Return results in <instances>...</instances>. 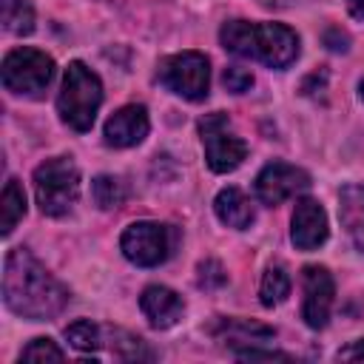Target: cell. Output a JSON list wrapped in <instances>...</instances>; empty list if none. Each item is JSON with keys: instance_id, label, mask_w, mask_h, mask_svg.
Here are the masks:
<instances>
[{"instance_id": "obj_4", "label": "cell", "mask_w": 364, "mask_h": 364, "mask_svg": "<svg viewBox=\"0 0 364 364\" xmlns=\"http://www.w3.org/2000/svg\"><path fill=\"white\" fill-rule=\"evenodd\" d=\"M34 196L46 216H63L80 196V171L68 156H51L34 171Z\"/></svg>"}, {"instance_id": "obj_11", "label": "cell", "mask_w": 364, "mask_h": 364, "mask_svg": "<svg viewBox=\"0 0 364 364\" xmlns=\"http://www.w3.org/2000/svg\"><path fill=\"white\" fill-rule=\"evenodd\" d=\"M290 225V239L299 250H316L327 239V213L316 199H299Z\"/></svg>"}, {"instance_id": "obj_24", "label": "cell", "mask_w": 364, "mask_h": 364, "mask_svg": "<svg viewBox=\"0 0 364 364\" xmlns=\"http://www.w3.org/2000/svg\"><path fill=\"white\" fill-rule=\"evenodd\" d=\"M225 282H228V273H225V267H222L216 259L199 262V267H196V284H199V287L213 290V287H222Z\"/></svg>"}, {"instance_id": "obj_26", "label": "cell", "mask_w": 364, "mask_h": 364, "mask_svg": "<svg viewBox=\"0 0 364 364\" xmlns=\"http://www.w3.org/2000/svg\"><path fill=\"white\" fill-rule=\"evenodd\" d=\"M324 43H327L333 51H347V43H350V37H347L344 31H338V28H330V31L324 34Z\"/></svg>"}, {"instance_id": "obj_13", "label": "cell", "mask_w": 364, "mask_h": 364, "mask_svg": "<svg viewBox=\"0 0 364 364\" xmlns=\"http://www.w3.org/2000/svg\"><path fill=\"white\" fill-rule=\"evenodd\" d=\"M139 307H142L145 318L151 321V327L165 330V327H173V324L179 321L185 304H182V299H179L171 287L151 284V287L142 290V296H139Z\"/></svg>"}, {"instance_id": "obj_8", "label": "cell", "mask_w": 364, "mask_h": 364, "mask_svg": "<svg viewBox=\"0 0 364 364\" xmlns=\"http://www.w3.org/2000/svg\"><path fill=\"white\" fill-rule=\"evenodd\" d=\"M119 247L128 262H134L139 267H154L171 256L173 230L159 222H134L125 228Z\"/></svg>"}, {"instance_id": "obj_27", "label": "cell", "mask_w": 364, "mask_h": 364, "mask_svg": "<svg viewBox=\"0 0 364 364\" xmlns=\"http://www.w3.org/2000/svg\"><path fill=\"white\" fill-rule=\"evenodd\" d=\"M338 358H344V361H364V338H358L350 347H344L338 353Z\"/></svg>"}, {"instance_id": "obj_6", "label": "cell", "mask_w": 364, "mask_h": 364, "mask_svg": "<svg viewBox=\"0 0 364 364\" xmlns=\"http://www.w3.org/2000/svg\"><path fill=\"white\" fill-rule=\"evenodd\" d=\"M3 85L11 94H26V97H37L40 91H46V85L54 77V60L46 51L37 48H14L3 57Z\"/></svg>"}, {"instance_id": "obj_7", "label": "cell", "mask_w": 364, "mask_h": 364, "mask_svg": "<svg viewBox=\"0 0 364 364\" xmlns=\"http://www.w3.org/2000/svg\"><path fill=\"white\" fill-rule=\"evenodd\" d=\"M199 134H202L208 168L216 171V173H228V171L239 168L242 159L247 156L245 139L230 131V119H228V114H222V111L205 114V117L199 119Z\"/></svg>"}, {"instance_id": "obj_1", "label": "cell", "mask_w": 364, "mask_h": 364, "mask_svg": "<svg viewBox=\"0 0 364 364\" xmlns=\"http://www.w3.org/2000/svg\"><path fill=\"white\" fill-rule=\"evenodd\" d=\"M3 299L17 316L43 321L68 304V290L28 250L14 247L3 264Z\"/></svg>"}, {"instance_id": "obj_19", "label": "cell", "mask_w": 364, "mask_h": 364, "mask_svg": "<svg viewBox=\"0 0 364 364\" xmlns=\"http://www.w3.org/2000/svg\"><path fill=\"white\" fill-rule=\"evenodd\" d=\"M3 28L11 34L34 31V6L31 0H3Z\"/></svg>"}, {"instance_id": "obj_30", "label": "cell", "mask_w": 364, "mask_h": 364, "mask_svg": "<svg viewBox=\"0 0 364 364\" xmlns=\"http://www.w3.org/2000/svg\"><path fill=\"white\" fill-rule=\"evenodd\" d=\"M262 3H267V6H273V3H284V0H262Z\"/></svg>"}, {"instance_id": "obj_2", "label": "cell", "mask_w": 364, "mask_h": 364, "mask_svg": "<svg viewBox=\"0 0 364 364\" xmlns=\"http://www.w3.org/2000/svg\"><path fill=\"white\" fill-rule=\"evenodd\" d=\"M219 40L230 54L259 60L270 68H287L299 57V37L282 23L230 20L222 26Z\"/></svg>"}, {"instance_id": "obj_22", "label": "cell", "mask_w": 364, "mask_h": 364, "mask_svg": "<svg viewBox=\"0 0 364 364\" xmlns=\"http://www.w3.org/2000/svg\"><path fill=\"white\" fill-rule=\"evenodd\" d=\"M108 336H111V330H108ZM117 336H119V341H114V336H111V350H114L119 358H128V361L154 358V353L145 347L142 338H136V336H131V333H125V330H117Z\"/></svg>"}, {"instance_id": "obj_21", "label": "cell", "mask_w": 364, "mask_h": 364, "mask_svg": "<svg viewBox=\"0 0 364 364\" xmlns=\"http://www.w3.org/2000/svg\"><path fill=\"white\" fill-rule=\"evenodd\" d=\"M65 338L77 350H97L102 344V330L97 324H91V321L82 318V321H74V324L65 327Z\"/></svg>"}, {"instance_id": "obj_20", "label": "cell", "mask_w": 364, "mask_h": 364, "mask_svg": "<svg viewBox=\"0 0 364 364\" xmlns=\"http://www.w3.org/2000/svg\"><path fill=\"white\" fill-rule=\"evenodd\" d=\"M91 196H94L97 208H102V210H114V208H119V205L125 202V185H122L117 176L102 173V176L94 179V185H91Z\"/></svg>"}, {"instance_id": "obj_14", "label": "cell", "mask_w": 364, "mask_h": 364, "mask_svg": "<svg viewBox=\"0 0 364 364\" xmlns=\"http://www.w3.org/2000/svg\"><path fill=\"white\" fill-rule=\"evenodd\" d=\"M338 216L347 228L353 245L364 253V188L361 185H344L338 196Z\"/></svg>"}, {"instance_id": "obj_23", "label": "cell", "mask_w": 364, "mask_h": 364, "mask_svg": "<svg viewBox=\"0 0 364 364\" xmlns=\"http://www.w3.org/2000/svg\"><path fill=\"white\" fill-rule=\"evenodd\" d=\"M63 358H65V353L51 338H34L20 353V361H63Z\"/></svg>"}, {"instance_id": "obj_9", "label": "cell", "mask_w": 364, "mask_h": 364, "mask_svg": "<svg viewBox=\"0 0 364 364\" xmlns=\"http://www.w3.org/2000/svg\"><path fill=\"white\" fill-rule=\"evenodd\" d=\"M301 284H304V304H301V318L307 327L318 330L327 324L330 310H333V296L336 284L327 267L321 264H307L301 270Z\"/></svg>"}, {"instance_id": "obj_15", "label": "cell", "mask_w": 364, "mask_h": 364, "mask_svg": "<svg viewBox=\"0 0 364 364\" xmlns=\"http://www.w3.org/2000/svg\"><path fill=\"white\" fill-rule=\"evenodd\" d=\"M213 210H216L219 222H225L228 228H236V230H245L253 222V205L239 188H222L213 199Z\"/></svg>"}, {"instance_id": "obj_18", "label": "cell", "mask_w": 364, "mask_h": 364, "mask_svg": "<svg viewBox=\"0 0 364 364\" xmlns=\"http://www.w3.org/2000/svg\"><path fill=\"white\" fill-rule=\"evenodd\" d=\"M290 293V276L282 264H270L262 276V284H259V296H262V304L264 307H273L279 301H284Z\"/></svg>"}, {"instance_id": "obj_10", "label": "cell", "mask_w": 364, "mask_h": 364, "mask_svg": "<svg viewBox=\"0 0 364 364\" xmlns=\"http://www.w3.org/2000/svg\"><path fill=\"white\" fill-rule=\"evenodd\" d=\"M310 188V173L287 165V162H270L256 176V196L264 205H282L284 199L301 193Z\"/></svg>"}, {"instance_id": "obj_12", "label": "cell", "mask_w": 364, "mask_h": 364, "mask_svg": "<svg viewBox=\"0 0 364 364\" xmlns=\"http://www.w3.org/2000/svg\"><path fill=\"white\" fill-rule=\"evenodd\" d=\"M148 134V111L145 105H125L114 111L105 122V142L114 148H131L142 142Z\"/></svg>"}, {"instance_id": "obj_29", "label": "cell", "mask_w": 364, "mask_h": 364, "mask_svg": "<svg viewBox=\"0 0 364 364\" xmlns=\"http://www.w3.org/2000/svg\"><path fill=\"white\" fill-rule=\"evenodd\" d=\"M358 94H361V100H364V80L358 82Z\"/></svg>"}, {"instance_id": "obj_25", "label": "cell", "mask_w": 364, "mask_h": 364, "mask_svg": "<svg viewBox=\"0 0 364 364\" xmlns=\"http://www.w3.org/2000/svg\"><path fill=\"white\" fill-rule=\"evenodd\" d=\"M222 82H225L228 91H233V94H245V91H250V85H253V74H250L247 68L230 65V68H225Z\"/></svg>"}, {"instance_id": "obj_17", "label": "cell", "mask_w": 364, "mask_h": 364, "mask_svg": "<svg viewBox=\"0 0 364 364\" xmlns=\"http://www.w3.org/2000/svg\"><path fill=\"white\" fill-rule=\"evenodd\" d=\"M23 216H26V193H23L17 179H9L6 188H3V199H0V230H3V236H9Z\"/></svg>"}, {"instance_id": "obj_28", "label": "cell", "mask_w": 364, "mask_h": 364, "mask_svg": "<svg viewBox=\"0 0 364 364\" xmlns=\"http://www.w3.org/2000/svg\"><path fill=\"white\" fill-rule=\"evenodd\" d=\"M347 9L355 20H364V0H347Z\"/></svg>"}, {"instance_id": "obj_5", "label": "cell", "mask_w": 364, "mask_h": 364, "mask_svg": "<svg viewBox=\"0 0 364 364\" xmlns=\"http://www.w3.org/2000/svg\"><path fill=\"white\" fill-rule=\"evenodd\" d=\"M156 74H159V82L182 100L199 102L208 97L210 65H208V57L199 51H179V54L165 57Z\"/></svg>"}, {"instance_id": "obj_16", "label": "cell", "mask_w": 364, "mask_h": 364, "mask_svg": "<svg viewBox=\"0 0 364 364\" xmlns=\"http://www.w3.org/2000/svg\"><path fill=\"white\" fill-rule=\"evenodd\" d=\"M210 333L222 338L225 344H253V341H267L273 338V327H264L259 321H245V318H219Z\"/></svg>"}, {"instance_id": "obj_3", "label": "cell", "mask_w": 364, "mask_h": 364, "mask_svg": "<svg viewBox=\"0 0 364 364\" xmlns=\"http://www.w3.org/2000/svg\"><path fill=\"white\" fill-rule=\"evenodd\" d=\"M100 102H102V85H100V77L80 60L68 63L65 68V77H63V88H60V97H57V111H60V119L74 128V131H88L94 125V117L100 111Z\"/></svg>"}]
</instances>
